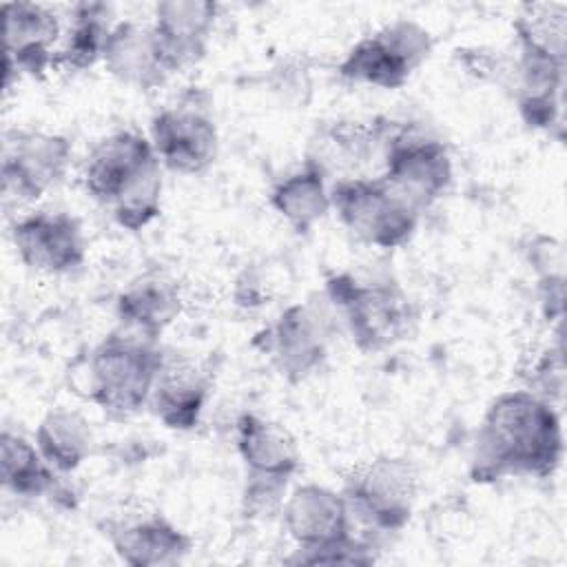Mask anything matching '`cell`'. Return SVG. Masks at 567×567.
Masks as SVG:
<instances>
[{
	"mask_svg": "<svg viewBox=\"0 0 567 567\" xmlns=\"http://www.w3.org/2000/svg\"><path fill=\"white\" fill-rule=\"evenodd\" d=\"M560 456L563 432L554 405L529 390H514L496 396L478 425L472 476L545 478L558 467Z\"/></svg>",
	"mask_w": 567,
	"mask_h": 567,
	"instance_id": "obj_1",
	"label": "cell"
},
{
	"mask_svg": "<svg viewBox=\"0 0 567 567\" xmlns=\"http://www.w3.org/2000/svg\"><path fill=\"white\" fill-rule=\"evenodd\" d=\"M82 184L126 230H142L159 215L162 162L148 137L117 131L86 155Z\"/></svg>",
	"mask_w": 567,
	"mask_h": 567,
	"instance_id": "obj_2",
	"label": "cell"
},
{
	"mask_svg": "<svg viewBox=\"0 0 567 567\" xmlns=\"http://www.w3.org/2000/svg\"><path fill=\"white\" fill-rule=\"evenodd\" d=\"M155 341L131 330L109 334L89 359V399L111 414H133L146 405L164 361Z\"/></svg>",
	"mask_w": 567,
	"mask_h": 567,
	"instance_id": "obj_3",
	"label": "cell"
},
{
	"mask_svg": "<svg viewBox=\"0 0 567 567\" xmlns=\"http://www.w3.org/2000/svg\"><path fill=\"white\" fill-rule=\"evenodd\" d=\"M330 208L352 237L383 250L403 246L414 235L421 215V206L381 175L337 179Z\"/></svg>",
	"mask_w": 567,
	"mask_h": 567,
	"instance_id": "obj_4",
	"label": "cell"
},
{
	"mask_svg": "<svg viewBox=\"0 0 567 567\" xmlns=\"http://www.w3.org/2000/svg\"><path fill=\"white\" fill-rule=\"evenodd\" d=\"M326 288L361 352H379L412 332L416 312L410 297L396 284H363L352 275H337L328 279Z\"/></svg>",
	"mask_w": 567,
	"mask_h": 567,
	"instance_id": "obj_5",
	"label": "cell"
},
{
	"mask_svg": "<svg viewBox=\"0 0 567 567\" xmlns=\"http://www.w3.org/2000/svg\"><path fill=\"white\" fill-rule=\"evenodd\" d=\"M432 35L412 20H394L361 38L339 62L341 78L354 84L399 89L427 60Z\"/></svg>",
	"mask_w": 567,
	"mask_h": 567,
	"instance_id": "obj_6",
	"label": "cell"
},
{
	"mask_svg": "<svg viewBox=\"0 0 567 567\" xmlns=\"http://www.w3.org/2000/svg\"><path fill=\"white\" fill-rule=\"evenodd\" d=\"M151 144L162 166L182 173H204L217 157L219 135L204 91L190 89L164 106L151 122Z\"/></svg>",
	"mask_w": 567,
	"mask_h": 567,
	"instance_id": "obj_7",
	"label": "cell"
},
{
	"mask_svg": "<svg viewBox=\"0 0 567 567\" xmlns=\"http://www.w3.org/2000/svg\"><path fill=\"white\" fill-rule=\"evenodd\" d=\"M416 494L419 472L399 456H379L354 467L343 487L350 516L381 532L401 529L410 520Z\"/></svg>",
	"mask_w": 567,
	"mask_h": 567,
	"instance_id": "obj_8",
	"label": "cell"
},
{
	"mask_svg": "<svg viewBox=\"0 0 567 567\" xmlns=\"http://www.w3.org/2000/svg\"><path fill=\"white\" fill-rule=\"evenodd\" d=\"M381 162V177L421 208L432 204L452 182V159L445 144L416 126H392L388 122Z\"/></svg>",
	"mask_w": 567,
	"mask_h": 567,
	"instance_id": "obj_9",
	"label": "cell"
},
{
	"mask_svg": "<svg viewBox=\"0 0 567 567\" xmlns=\"http://www.w3.org/2000/svg\"><path fill=\"white\" fill-rule=\"evenodd\" d=\"M71 142L62 135L11 128L2 135V195L16 202L40 199L62 182L71 162Z\"/></svg>",
	"mask_w": 567,
	"mask_h": 567,
	"instance_id": "obj_10",
	"label": "cell"
},
{
	"mask_svg": "<svg viewBox=\"0 0 567 567\" xmlns=\"http://www.w3.org/2000/svg\"><path fill=\"white\" fill-rule=\"evenodd\" d=\"M13 246L24 266L49 275L73 272L86 257L80 221L62 210H38L18 219Z\"/></svg>",
	"mask_w": 567,
	"mask_h": 567,
	"instance_id": "obj_11",
	"label": "cell"
},
{
	"mask_svg": "<svg viewBox=\"0 0 567 567\" xmlns=\"http://www.w3.org/2000/svg\"><path fill=\"white\" fill-rule=\"evenodd\" d=\"M4 13V89L13 73L42 75L55 62L62 27L58 16L35 2H9Z\"/></svg>",
	"mask_w": 567,
	"mask_h": 567,
	"instance_id": "obj_12",
	"label": "cell"
},
{
	"mask_svg": "<svg viewBox=\"0 0 567 567\" xmlns=\"http://www.w3.org/2000/svg\"><path fill=\"white\" fill-rule=\"evenodd\" d=\"M217 4L197 0H168L155 4L153 35L168 73L182 71L204 58L215 27Z\"/></svg>",
	"mask_w": 567,
	"mask_h": 567,
	"instance_id": "obj_13",
	"label": "cell"
},
{
	"mask_svg": "<svg viewBox=\"0 0 567 567\" xmlns=\"http://www.w3.org/2000/svg\"><path fill=\"white\" fill-rule=\"evenodd\" d=\"M266 337V352L279 372L290 381H301L326 359L328 319L321 310L297 303L277 319Z\"/></svg>",
	"mask_w": 567,
	"mask_h": 567,
	"instance_id": "obj_14",
	"label": "cell"
},
{
	"mask_svg": "<svg viewBox=\"0 0 567 567\" xmlns=\"http://www.w3.org/2000/svg\"><path fill=\"white\" fill-rule=\"evenodd\" d=\"M288 534L299 551L321 549L350 536V509L343 494L319 485L297 487L281 505Z\"/></svg>",
	"mask_w": 567,
	"mask_h": 567,
	"instance_id": "obj_15",
	"label": "cell"
},
{
	"mask_svg": "<svg viewBox=\"0 0 567 567\" xmlns=\"http://www.w3.org/2000/svg\"><path fill=\"white\" fill-rule=\"evenodd\" d=\"M115 308L124 330L157 339L182 310L179 286L162 270L142 272L124 286Z\"/></svg>",
	"mask_w": 567,
	"mask_h": 567,
	"instance_id": "obj_16",
	"label": "cell"
},
{
	"mask_svg": "<svg viewBox=\"0 0 567 567\" xmlns=\"http://www.w3.org/2000/svg\"><path fill=\"white\" fill-rule=\"evenodd\" d=\"M208 377L186 357L162 361L148 405L155 416L173 430H190L206 403Z\"/></svg>",
	"mask_w": 567,
	"mask_h": 567,
	"instance_id": "obj_17",
	"label": "cell"
},
{
	"mask_svg": "<svg viewBox=\"0 0 567 567\" xmlns=\"http://www.w3.org/2000/svg\"><path fill=\"white\" fill-rule=\"evenodd\" d=\"M106 534L120 558L137 567L175 565L190 547V538L157 514L111 520Z\"/></svg>",
	"mask_w": 567,
	"mask_h": 567,
	"instance_id": "obj_18",
	"label": "cell"
},
{
	"mask_svg": "<svg viewBox=\"0 0 567 567\" xmlns=\"http://www.w3.org/2000/svg\"><path fill=\"white\" fill-rule=\"evenodd\" d=\"M102 60L111 75L144 91L162 84L171 75L159 58L153 27L133 20L113 27Z\"/></svg>",
	"mask_w": 567,
	"mask_h": 567,
	"instance_id": "obj_19",
	"label": "cell"
},
{
	"mask_svg": "<svg viewBox=\"0 0 567 567\" xmlns=\"http://www.w3.org/2000/svg\"><path fill=\"white\" fill-rule=\"evenodd\" d=\"M237 450L250 476L290 478L299 467V452L288 430L257 414L239 416Z\"/></svg>",
	"mask_w": 567,
	"mask_h": 567,
	"instance_id": "obj_20",
	"label": "cell"
},
{
	"mask_svg": "<svg viewBox=\"0 0 567 567\" xmlns=\"http://www.w3.org/2000/svg\"><path fill=\"white\" fill-rule=\"evenodd\" d=\"M388 122H334L323 128L319 140L312 144L315 151L308 155V162L315 164L323 175L330 171H343L339 179L352 177V171L365 166L385 135Z\"/></svg>",
	"mask_w": 567,
	"mask_h": 567,
	"instance_id": "obj_21",
	"label": "cell"
},
{
	"mask_svg": "<svg viewBox=\"0 0 567 567\" xmlns=\"http://www.w3.org/2000/svg\"><path fill=\"white\" fill-rule=\"evenodd\" d=\"M0 478L2 487L20 498L62 496L55 470L40 454L38 445L9 430L2 432L0 441Z\"/></svg>",
	"mask_w": 567,
	"mask_h": 567,
	"instance_id": "obj_22",
	"label": "cell"
},
{
	"mask_svg": "<svg viewBox=\"0 0 567 567\" xmlns=\"http://www.w3.org/2000/svg\"><path fill=\"white\" fill-rule=\"evenodd\" d=\"M111 7L104 2H78L71 7V22L62 47L55 51L53 66L82 71L93 66L106 49L111 24Z\"/></svg>",
	"mask_w": 567,
	"mask_h": 567,
	"instance_id": "obj_23",
	"label": "cell"
},
{
	"mask_svg": "<svg viewBox=\"0 0 567 567\" xmlns=\"http://www.w3.org/2000/svg\"><path fill=\"white\" fill-rule=\"evenodd\" d=\"M270 204L297 233L310 230L330 210L326 175L306 159L301 171L288 175L272 188Z\"/></svg>",
	"mask_w": 567,
	"mask_h": 567,
	"instance_id": "obj_24",
	"label": "cell"
},
{
	"mask_svg": "<svg viewBox=\"0 0 567 567\" xmlns=\"http://www.w3.org/2000/svg\"><path fill=\"white\" fill-rule=\"evenodd\" d=\"M35 445L58 472H73L91 452V427L80 412L55 408L35 430Z\"/></svg>",
	"mask_w": 567,
	"mask_h": 567,
	"instance_id": "obj_25",
	"label": "cell"
},
{
	"mask_svg": "<svg viewBox=\"0 0 567 567\" xmlns=\"http://www.w3.org/2000/svg\"><path fill=\"white\" fill-rule=\"evenodd\" d=\"M514 31L520 55L565 62L567 38V4L565 2H532L523 4Z\"/></svg>",
	"mask_w": 567,
	"mask_h": 567,
	"instance_id": "obj_26",
	"label": "cell"
}]
</instances>
